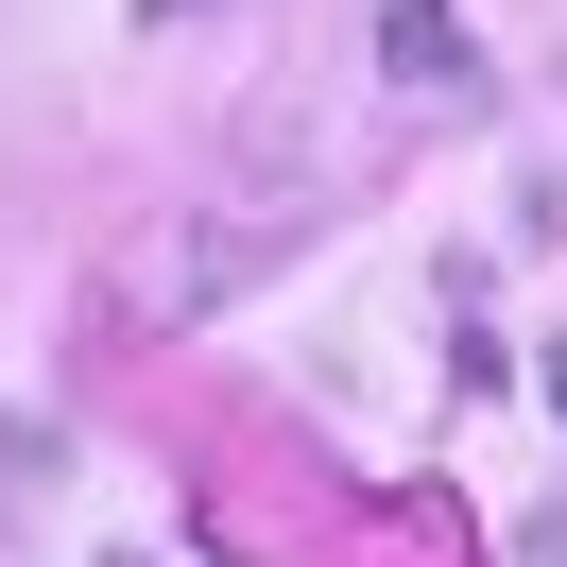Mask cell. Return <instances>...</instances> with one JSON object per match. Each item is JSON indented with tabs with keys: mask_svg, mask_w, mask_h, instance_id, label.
I'll use <instances>...</instances> for the list:
<instances>
[{
	"mask_svg": "<svg viewBox=\"0 0 567 567\" xmlns=\"http://www.w3.org/2000/svg\"><path fill=\"white\" fill-rule=\"evenodd\" d=\"M379 70L395 86H464V18L447 0H379Z\"/></svg>",
	"mask_w": 567,
	"mask_h": 567,
	"instance_id": "6da1fadb",
	"label": "cell"
},
{
	"mask_svg": "<svg viewBox=\"0 0 567 567\" xmlns=\"http://www.w3.org/2000/svg\"><path fill=\"white\" fill-rule=\"evenodd\" d=\"M550 413H567V344H550Z\"/></svg>",
	"mask_w": 567,
	"mask_h": 567,
	"instance_id": "7a4b0ae2",
	"label": "cell"
},
{
	"mask_svg": "<svg viewBox=\"0 0 567 567\" xmlns=\"http://www.w3.org/2000/svg\"><path fill=\"white\" fill-rule=\"evenodd\" d=\"M155 18H189V0H155Z\"/></svg>",
	"mask_w": 567,
	"mask_h": 567,
	"instance_id": "3957f363",
	"label": "cell"
}]
</instances>
